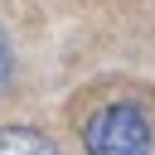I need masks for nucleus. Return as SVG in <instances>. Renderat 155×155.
<instances>
[{"instance_id": "1", "label": "nucleus", "mask_w": 155, "mask_h": 155, "mask_svg": "<svg viewBox=\"0 0 155 155\" xmlns=\"http://www.w3.org/2000/svg\"><path fill=\"white\" fill-rule=\"evenodd\" d=\"M150 140H155L150 116L136 102H111L82 126L87 155H150Z\"/></svg>"}, {"instance_id": "2", "label": "nucleus", "mask_w": 155, "mask_h": 155, "mask_svg": "<svg viewBox=\"0 0 155 155\" xmlns=\"http://www.w3.org/2000/svg\"><path fill=\"white\" fill-rule=\"evenodd\" d=\"M0 155H58V145L34 126H0Z\"/></svg>"}, {"instance_id": "3", "label": "nucleus", "mask_w": 155, "mask_h": 155, "mask_svg": "<svg viewBox=\"0 0 155 155\" xmlns=\"http://www.w3.org/2000/svg\"><path fill=\"white\" fill-rule=\"evenodd\" d=\"M10 78V48H5V39H0V82Z\"/></svg>"}]
</instances>
